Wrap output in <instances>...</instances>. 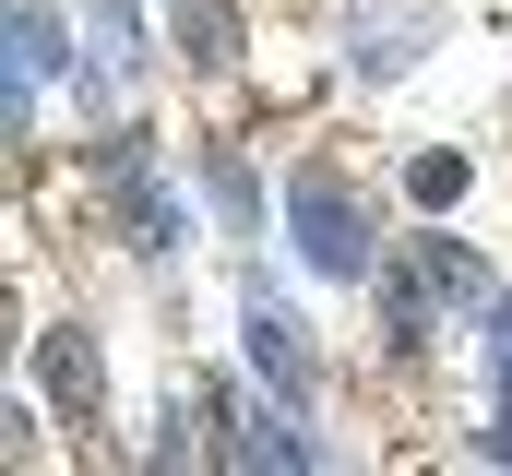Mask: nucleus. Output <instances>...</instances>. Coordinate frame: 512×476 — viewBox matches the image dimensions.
Instances as JSON below:
<instances>
[{"instance_id": "4", "label": "nucleus", "mask_w": 512, "mask_h": 476, "mask_svg": "<svg viewBox=\"0 0 512 476\" xmlns=\"http://www.w3.org/2000/svg\"><path fill=\"white\" fill-rule=\"evenodd\" d=\"M239 334H251V369L274 381V393H286V405H298V393H310V346H298V310L251 286V310H239Z\"/></svg>"}, {"instance_id": "3", "label": "nucleus", "mask_w": 512, "mask_h": 476, "mask_svg": "<svg viewBox=\"0 0 512 476\" xmlns=\"http://www.w3.org/2000/svg\"><path fill=\"white\" fill-rule=\"evenodd\" d=\"M36 381H48V405H60L72 429H96V417H108V369H96V334H84V322L36 334Z\"/></svg>"}, {"instance_id": "9", "label": "nucleus", "mask_w": 512, "mask_h": 476, "mask_svg": "<svg viewBox=\"0 0 512 476\" xmlns=\"http://www.w3.org/2000/svg\"><path fill=\"white\" fill-rule=\"evenodd\" d=\"M429 286H441V298H489V274H477L453 238H429Z\"/></svg>"}, {"instance_id": "6", "label": "nucleus", "mask_w": 512, "mask_h": 476, "mask_svg": "<svg viewBox=\"0 0 512 476\" xmlns=\"http://www.w3.org/2000/svg\"><path fill=\"white\" fill-rule=\"evenodd\" d=\"M167 12H179V48H191L203 72H227V60H239V12H227V0H167Z\"/></svg>"}, {"instance_id": "1", "label": "nucleus", "mask_w": 512, "mask_h": 476, "mask_svg": "<svg viewBox=\"0 0 512 476\" xmlns=\"http://www.w3.org/2000/svg\"><path fill=\"white\" fill-rule=\"evenodd\" d=\"M286 227H298V262L334 274V286L382 274V238H370V215H358L346 167H298V179H286Z\"/></svg>"}, {"instance_id": "8", "label": "nucleus", "mask_w": 512, "mask_h": 476, "mask_svg": "<svg viewBox=\"0 0 512 476\" xmlns=\"http://www.w3.org/2000/svg\"><path fill=\"white\" fill-rule=\"evenodd\" d=\"M405 191H417V215H453V203H465V155H417Z\"/></svg>"}, {"instance_id": "7", "label": "nucleus", "mask_w": 512, "mask_h": 476, "mask_svg": "<svg viewBox=\"0 0 512 476\" xmlns=\"http://www.w3.org/2000/svg\"><path fill=\"white\" fill-rule=\"evenodd\" d=\"M84 24H96L108 72H131V60H143V12H131V0H84Z\"/></svg>"}, {"instance_id": "2", "label": "nucleus", "mask_w": 512, "mask_h": 476, "mask_svg": "<svg viewBox=\"0 0 512 476\" xmlns=\"http://www.w3.org/2000/svg\"><path fill=\"white\" fill-rule=\"evenodd\" d=\"M96 167H108V191H120L131 250H167V238H179V203L155 191V167H143V131H108V143H96Z\"/></svg>"}, {"instance_id": "10", "label": "nucleus", "mask_w": 512, "mask_h": 476, "mask_svg": "<svg viewBox=\"0 0 512 476\" xmlns=\"http://www.w3.org/2000/svg\"><path fill=\"white\" fill-rule=\"evenodd\" d=\"M501 405H512V298H501Z\"/></svg>"}, {"instance_id": "5", "label": "nucleus", "mask_w": 512, "mask_h": 476, "mask_svg": "<svg viewBox=\"0 0 512 476\" xmlns=\"http://www.w3.org/2000/svg\"><path fill=\"white\" fill-rule=\"evenodd\" d=\"M60 60H72V48H60V12H48V0H12V143H24V96H36V72H60Z\"/></svg>"}]
</instances>
